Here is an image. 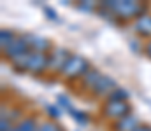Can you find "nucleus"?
<instances>
[{"label":"nucleus","mask_w":151,"mask_h":131,"mask_svg":"<svg viewBox=\"0 0 151 131\" xmlns=\"http://www.w3.org/2000/svg\"><path fill=\"white\" fill-rule=\"evenodd\" d=\"M18 37L11 32V30H7V28H4V30H0V47H2V51L7 47V45H11V44L14 42Z\"/></svg>","instance_id":"obj_14"},{"label":"nucleus","mask_w":151,"mask_h":131,"mask_svg":"<svg viewBox=\"0 0 151 131\" xmlns=\"http://www.w3.org/2000/svg\"><path fill=\"white\" fill-rule=\"evenodd\" d=\"M137 126H139L137 117L134 114H130V115H127V117L114 123V131H134Z\"/></svg>","instance_id":"obj_9"},{"label":"nucleus","mask_w":151,"mask_h":131,"mask_svg":"<svg viewBox=\"0 0 151 131\" xmlns=\"http://www.w3.org/2000/svg\"><path fill=\"white\" fill-rule=\"evenodd\" d=\"M58 105H62V107H63L65 110H69V112L72 110V105H70L69 98H67V96H63V94H60V96H58Z\"/></svg>","instance_id":"obj_18"},{"label":"nucleus","mask_w":151,"mask_h":131,"mask_svg":"<svg viewBox=\"0 0 151 131\" xmlns=\"http://www.w3.org/2000/svg\"><path fill=\"white\" fill-rule=\"evenodd\" d=\"M44 12H46V16L49 18V19H53V21H58V16H56V12L51 9V7H47V5H44Z\"/></svg>","instance_id":"obj_20"},{"label":"nucleus","mask_w":151,"mask_h":131,"mask_svg":"<svg viewBox=\"0 0 151 131\" xmlns=\"http://www.w3.org/2000/svg\"><path fill=\"white\" fill-rule=\"evenodd\" d=\"M23 39L27 40V44L30 45V51H34V52H44L46 54L47 51L53 49L51 42L47 39H44L40 35H35V33H27V35H23Z\"/></svg>","instance_id":"obj_6"},{"label":"nucleus","mask_w":151,"mask_h":131,"mask_svg":"<svg viewBox=\"0 0 151 131\" xmlns=\"http://www.w3.org/2000/svg\"><path fill=\"white\" fill-rule=\"evenodd\" d=\"M49 65H47V70H51V72H62V68L65 67V63H67V59L70 58V54H69V51L67 49H63V47H53L51 51H49Z\"/></svg>","instance_id":"obj_4"},{"label":"nucleus","mask_w":151,"mask_h":131,"mask_svg":"<svg viewBox=\"0 0 151 131\" xmlns=\"http://www.w3.org/2000/svg\"><path fill=\"white\" fill-rule=\"evenodd\" d=\"M146 54H148V56L151 58V40H150L148 44H146Z\"/></svg>","instance_id":"obj_24"},{"label":"nucleus","mask_w":151,"mask_h":131,"mask_svg":"<svg viewBox=\"0 0 151 131\" xmlns=\"http://www.w3.org/2000/svg\"><path fill=\"white\" fill-rule=\"evenodd\" d=\"M11 131H18V130H16V128H14V130H11Z\"/></svg>","instance_id":"obj_25"},{"label":"nucleus","mask_w":151,"mask_h":131,"mask_svg":"<svg viewBox=\"0 0 151 131\" xmlns=\"http://www.w3.org/2000/svg\"><path fill=\"white\" fill-rule=\"evenodd\" d=\"M47 112H49V115H51L53 119H58V117H60V110H58L56 107H53V105H47Z\"/></svg>","instance_id":"obj_21"},{"label":"nucleus","mask_w":151,"mask_h":131,"mask_svg":"<svg viewBox=\"0 0 151 131\" xmlns=\"http://www.w3.org/2000/svg\"><path fill=\"white\" fill-rule=\"evenodd\" d=\"M100 7L109 9L116 18L119 19H139L146 14V4L142 2H132V0H106L100 4Z\"/></svg>","instance_id":"obj_1"},{"label":"nucleus","mask_w":151,"mask_h":131,"mask_svg":"<svg viewBox=\"0 0 151 131\" xmlns=\"http://www.w3.org/2000/svg\"><path fill=\"white\" fill-rule=\"evenodd\" d=\"M47 65H49V56L44 54V52H34L30 54V61H28V72L32 74H42L47 70Z\"/></svg>","instance_id":"obj_5"},{"label":"nucleus","mask_w":151,"mask_h":131,"mask_svg":"<svg viewBox=\"0 0 151 131\" xmlns=\"http://www.w3.org/2000/svg\"><path fill=\"white\" fill-rule=\"evenodd\" d=\"M70 114H72V117H74L79 124H86V123H88V117H86L83 112H79V110H74V108H72V110H70Z\"/></svg>","instance_id":"obj_17"},{"label":"nucleus","mask_w":151,"mask_h":131,"mask_svg":"<svg viewBox=\"0 0 151 131\" xmlns=\"http://www.w3.org/2000/svg\"><path fill=\"white\" fill-rule=\"evenodd\" d=\"M12 124L7 121V119H2L0 121V131H11V130H14V128H11Z\"/></svg>","instance_id":"obj_22"},{"label":"nucleus","mask_w":151,"mask_h":131,"mask_svg":"<svg viewBox=\"0 0 151 131\" xmlns=\"http://www.w3.org/2000/svg\"><path fill=\"white\" fill-rule=\"evenodd\" d=\"M116 87H118V84H116V81H114L113 77L102 75V77L99 79V82L95 84V87H93V93H95L97 96H106V94L109 96Z\"/></svg>","instance_id":"obj_8"},{"label":"nucleus","mask_w":151,"mask_h":131,"mask_svg":"<svg viewBox=\"0 0 151 131\" xmlns=\"http://www.w3.org/2000/svg\"><path fill=\"white\" fill-rule=\"evenodd\" d=\"M100 77H102V74H100L99 70L90 68V70L86 72V75L83 77V87H86V89L93 91V87H95V84L99 82V79H100Z\"/></svg>","instance_id":"obj_11"},{"label":"nucleus","mask_w":151,"mask_h":131,"mask_svg":"<svg viewBox=\"0 0 151 131\" xmlns=\"http://www.w3.org/2000/svg\"><path fill=\"white\" fill-rule=\"evenodd\" d=\"M27 52H30V45L27 44V40L23 37H18L11 45H7L4 49V56H7L9 59H12L16 56H21V54H27Z\"/></svg>","instance_id":"obj_7"},{"label":"nucleus","mask_w":151,"mask_h":131,"mask_svg":"<svg viewBox=\"0 0 151 131\" xmlns=\"http://www.w3.org/2000/svg\"><path fill=\"white\" fill-rule=\"evenodd\" d=\"M16 130L18 131H39V126L34 117H25V119H21L16 124Z\"/></svg>","instance_id":"obj_13"},{"label":"nucleus","mask_w":151,"mask_h":131,"mask_svg":"<svg viewBox=\"0 0 151 131\" xmlns=\"http://www.w3.org/2000/svg\"><path fill=\"white\" fill-rule=\"evenodd\" d=\"M134 131H151V126H148V124H139Z\"/></svg>","instance_id":"obj_23"},{"label":"nucleus","mask_w":151,"mask_h":131,"mask_svg":"<svg viewBox=\"0 0 151 131\" xmlns=\"http://www.w3.org/2000/svg\"><path fill=\"white\" fill-rule=\"evenodd\" d=\"M135 32L142 37H151V16L144 14L139 19H135Z\"/></svg>","instance_id":"obj_10"},{"label":"nucleus","mask_w":151,"mask_h":131,"mask_svg":"<svg viewBox=\"0 0 151 131\" xmlns=\"http://www.w3.org/2000/svg\"><path fill=\"white\" fill-rule=\"evenodd\" d=\"M90 70V63L79 56V54H70V58L67 59L65 67L62 68V77L67 81H76V79H83L86 75V72Z\"/></svg>","instance_id":"obj_2"},{"label":"nucleus","mask_w":151,"mask_h":131,"mask_svg":"<svg viewBox=\"0 0 151 131\" xmlns=\"http://www.w3.org/2000/svg\"><path fill=\"white\" fill-rule=\"evenodd\" d=\"M132 114V107L128 101H113V100H107L104 103V115L113 119V121H119L127 115Z\"/></svg>","instance_id":"obj_3"},{"label":"nucleus","mask_w":151,"mask_h":131,"mask_svg":"<svg viewBox=\"0 0 151 131\" xmlns=\"http://www.w3.org/2000/svg\"><path fill=\"white\" fill-rule=\"evenodd\" d=\"M30 54H32V51H30V52H27V54H21V56H16V58L9 59V61H11V67H12L16 72H25V70L28 68Z\"/></svg>","instance_id":"obj_12"},{"label":"nucleus","mask_w":151,"mask_h":131,"mask_svg":"<svg viewBox=\"0 0 151 131\" xmlns=\"http://www.w3.org/2000/svg\"><path fill=\"white\" fill-rule=\"evenodd\" d=\"M77 7H79V9H83V11H90V12H91V11H95V5H93L91 2H86V0H84V2H79V4H77Z\"/></svg>","instance_id":"obj_19"},{"label":"nucleus","mask_w":151,"mask_h":131,"mask_svg":"<svg viewBox=\"0 0 151 131\" xmlns=\"http://www.w3.org/2000/svg\"><path fill=\"white\" fill-rule=\"evenodd\" d=\"M107 100H113V101H128V91L118 86L113 93L107 96Z\"/></svg>","instance_id":"obj_15"},{"label":"nucleus","mask_w":151,"mask_h":131,"mask_svg":"<svg viewBox=\"0 0 151 131\" xmlns=\"http://www.w3.org/2000/svg\"><path fill=\"white\" fill-rule=\"evenodd\" d=\"M39 131H63L56 123H44L39 126Z\"/></svg>","instance_id":"obj_16"}]
</instances>
